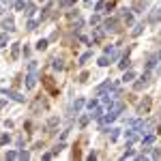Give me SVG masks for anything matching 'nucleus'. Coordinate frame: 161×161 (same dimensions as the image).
<instances>
[{"label":"nucleus","instance_id":"f8f14e48","mask_svg":"<svg viewBox=\"0 0 161 161\" xmlns=\"http://www.w3.org/2000/svg\"><path fill=\"white\" fill-rule=\"evenodd\" d=\"M99 65H101V67H108V65H110V58H108V56H101V58H99Z\"/></svg>","mask_w":161,"mask_h":161},{"label":"nucleus","instance_id":"393cba45","mask_svg":"<svg viewBox=\"0 0 161 161\" xmlns=\"http://www.w3.org/2000/svg\"><path fill=\"white\" fill-rule=\"evenodd\" d=\"M37 28V22H28V30H35Z\"/></svg>","mask_w":161,"mask_h":161},{"label":"nucleus","instance_id":"6e6552de","mask_svg":"<svg viewBox=\"0 0 161 161\" xmlns=\"http://www.w3.org/2000/svg\"><path fill=\"white\" fill-rule=\"evenodd\" d=\"M2 28H4V30H13V19H11V17L4 19V22H2Z\"/></svg>","mask_w":161,"mask_h":161},{"label":"nucleus","instance_id":"9d476101","mask_svg":"<svg viewBox=\"0 0 161 161\" xmlns=\"http://www.w3.org/2000/svg\"><path fill=\"white\" fill-rule=\"evenodd\" d=\"M7 95H9V97H13V99H15V101H24V97H22V95H19V92H13V90H7Z\"/></svg>","mask_w":161,"mask_h":161},{"label":"nucleus","instance_id":"39448f33","mask_svg":"<svg viewBox=\"0 0 161 161\" xmlns=\"http://www.w3.org/2000/svg\"><path fill=\"white\" fill-rule=\"evenodd\" d=\"M43 82H45V86L49 88L52 92H56V86H54V82H52V77H43Z\"/></svg>","mask_w":161,"mask_h":161},{"label":"nucleus","instance_id":"412c9836","mask_svg":"<svg viewBox=\"0 0 161 161\" xmlns=\"http://www.w3.org/2000/svg\"><path fill=\"white\" fill-rule=\"evenodd\" d=\"M142 28H144V24H140V26H135V28H133V35H140V32H142Z\"/></svg>","mask_w":161,"mask_h":161},{"label":"nucleus","instance_id":"bb28decb","mask_svg":"<svg viewBox=\"0 0 161 161\" xmlns=\"http://www.w3.org/2000/svg\"><path fill=\"white\" fill-rule=\"evenodd\" d=\"M129 157H133V151H127V153L123 155V159H129Z\"/></svg>","mask_w":161,"mask_h":161},{"label":"nucleus","instance_id":"6ab92c4d","mask_svg":"<svg viewBox=\"0 0 161 161\" xmlns=\"http://www.w3.org/2000/svg\"><path fill=\"white\" fill-rule=\"evenodd\" d=\"M120 67H123V69H127V67H129V58H127V56L120 60Z\"/></svg>","mask_w":161,"mask_h":161},{"label":"nucleus","instance_id":"a878e982","mask_svg":"<svg viewBox=\"0 0 161 161\" xmlns=\"http://www.w3.org/2000/svg\"><path fill=\"white\" fill-rule=\"evenodd\" d=\"M56 123H58V118H49V120H47V125H49V127H54Z\"/></svg>","mask_w":161,"mask_h":161},{"label":"nucleus","instance_id":"20e7f679","mask_svg":"<svg viewBox=\"0 0 161 161\" xmlns=\"http://www.w3.org/2000/svg\"><path fill=\"white\" fill-rule=\"evenodd\" d=\"M82 105H84V99H75L73 108H71V110H73V114H77V112H80V110H82Z\"/></svg>","mask_w":161,"mask_h":161},{"label":"nucleus","instance_id":"ddd939ff","mask_svg":"<svg viewBox=\"0 0 161 161\" xmlns=\"http://www.w3.org/2000/svg\"><path fill=\"white\" fill-rule=\"evenodd\" d=\"M45 47H47V41H45V39H41V41L37 43V49H45Z\"/></svg>","mask_w":161,"mask_h":161},{"label":"nucleus","instance_id":"5701e85b","mask_svg":"<svg viewBox=\"0 0 161 161\" xmlns=\"http://www.w3.org/2000/svg\"><path fill=\"white\" fill-rule=\"evenodd\" d=\"M28 157H30V155L26 153V151H19V159H28Z\"/></svg>","mask_w":161,"mask_h":161},{"label":"nucleus","instance_id":"0eeeda50","mask_svg":"<svg viewBox=\"0 0 161 161\" xmlns=\"http://www.w3.org/2000/svg\"><path fill=\"white\" fill-rule=\"evenodd\" d=\"M35 4H26V17H32V15H35Z\"/></svg>","mask_w":161,"mask_h":161},{"label":"nucleus","instance_id":"b1692460","mask_svg":"<svg viewBox=\"0 0 161 161\" xmlns=\"http://www.w3.org/2000/svg\"><path fill=\"white\" fill-rule=\"evenodd\" d=\"M153 159H161V151H153Z\"/></svg>","mask_w":161,"mask_h":161},{"label":"nucleus","instance_id":"a211bd4d","mask_svg":"<svg viewBox=\"0 0 161 161\" xmlns=\"http://www.w3.org/2000/svg\"><path fill=\"white\" fill-rule=\"evenodd\" d=\"M88 120H90V114H88V116H82V118H80V125L84 127V125L88 123Z\"/></svg>","mask_w":161,"mask_h":161},{"label":"nucleus","instance_id":"4be33fe9","mask_svg":"<svg viewBox=\"0 0 161 161\" xmlns=\"http://www.w3.org/2000/svg\"><path fill=\"white\" fill-rule=\"evenodd\" d=\"M2 142H9V135H7V133H0V144H2Z\"/></svg>","mask_w":161,"mask_h":161},{"label":"nucleus","instance_id":"f257e3e1","mask_svg":"<svg viewBox=\"0 0 161 161\" xmlns=\"http://www.w3.org/2000/svg\"><path fill=\"white\" fill-rule=\"evenodd\" d=\"M30 73H28V77H26V88H35L37 86V73L35 71L37 69H28Z\"/></svg>","mask_w":161,"mask_h":161},{"label":"nucleus","instance_id":"f3484780","mask_svg":"<svg viewBox=\"0 0 161 161\" xmlns=\"http://www.w3.org/2000/svg\"><path fill=\"white\" fill-rule=\"evenodd\" d=\"M17 54H19V47H17V45H13V49H11V56L17 58Z\"/></svg>","mask_w":161,"mask_h":161},{"label":"nucleus","instance_id":"4468645a","mask_svg":"<svg viewBox=\"0 0 161 161\" xmlns=\"http://www.w3.org/2000/svg\"><path fill=\"white\" fill-rule=\"evenodd\" d=\"M133 77H135V75H133V71H127V73H125V77H123V80H125V82H131V80H133Z\"/></svg>","mask_w":161,"mask_h":161},{"label":"nucleus","instance_id":"f03ea898","mask_svg":"<svg viewBox=\"0 0 161 161\" xmlns=\"http://www.w3.org/2000/svg\"><path fill=\"white\" fill-rule=\"evenodd\" d=\"M148 110H151V99L146 97V99H144V101L140 103V108H137V114H142V116H144V114H148Z\"/></svg>","mask_w":161,"mask_h":161},{"label":"nucleus","instance_id":"423d86ee","mask_svg":"<svg viewBox=\"0 0 161 161\" xmlns=\"http://www.w3.org/2000/svg\"><path fill=\"white\" fill-rule=\"evenodd\" d=\"M52 65H54V69H65L62 58H54V60H52Z\"/></svg>","mask_w":161,"mask_h":161},{"label":"nucleus","instance_id":"cd10ccee","mask_svg":"<svg viewBox=\"0 0 161 161\" xmlns=\"http://www.w3.org/2000/svg\"><path fill=\"white\" fill-rule=\"evenodd\" d=\"M159 60H161V54H159Z\"/></svg>","mask_w":161,"mask_h":161},{"label":"nucleus","instance_id":"aec40b11","mask_svg":"<svg viewBox=\"0 0 161 161\" xmlns=\"http://www.w3.org/2000/svg\"><path fill=\"white\" fill-rule=\"evenodd\" d=\"M15 9H17V11L24 9V0H15Z\"/></svg>","mask_w":161,"mask_h":161},{"label":"nucleus","instance_id":"dca6fc26","mask_svg":"<svg viewBox=\"0 0 161 161\" xmlns=\"http://www.w3.org/2000/svg\"><path fill=\"white\" fill-rule=\"evenodd\" d=\"M110 131H112V133H110V140H116V137H118V129H110Z\"/></svg>","mask_w":161,"mask_h":161},{"label":"nucleus","instance_id":"1a4fd4ad","mask_svg":"<svg viewBox=\"0 0 161 161\" xmlns=\"http://www.w3.org/2000/svg\"><path fill=\"white\" fill-rule=\"evenodd\" d=\"M105 30H116V19H108L105 22Z\"/></svg>","mask_w":161,"mask_h":161},{"label":"nucleus","instance_id":"7ed1b4c3","mask_svg":"<svg viewBox=\"0 0 161 161\" xmlns=\"http://www.w3.org/2000/svg\"><path fill=\"white\" fill-rule=\"evenodd\" d=\"M148 80H151V75H148V73H144V75L140 77V80L135 82V90H142V88L148 84Z\"/></svg>","mask_w":161,"mask_h":161},{"label":"nucleus","instance_id":"2eb2a0df","mask_svg":"<svg viewBox=\"0 0 161 161\" xmlns=\"http://www.w3.org/2000/svg\"><path fill=\"white\" fill-rule=\"evenodd\" d=\"M7 7H9V0H0V13L7 11Z\"/></svg>","mask_w":161,"mask_h":161},{"label":"nucleus","instance_id":"9b49d317","mask_svg":"<svg viewBox=\"0 0 161 161\" xmlns=\"http://www.w3.org/2000/svg\"><path fill=\"white\" fill-rule=\"evenodd\" d=\"M17 157H19L17 151H9V153H7V159H17Z\"/></svg>","mask_w":161,"mask_h":161}]
</instances>
